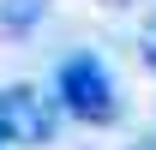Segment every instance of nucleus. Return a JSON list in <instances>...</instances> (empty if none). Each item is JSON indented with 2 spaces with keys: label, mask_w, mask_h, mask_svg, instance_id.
Masks as SVG:
<instances>
[{
  "label": "nucleus",
  "mask_w": 156,
  "mask_h": 150,
  "mask_svg": "<svg viewBox=\"0 0 156 150\" xmlns=\"http://www.w3.org/2000/svg\"><path fill=\"white\" fill-rule=\"evenodd\" d=\"M60 132V108L42 84H6L0 90V138L6 150H48Z\"/></svg>",
  "instance_id": "2"
},
{
  "label": "nucleus",
  "mask_w": 156,
  "mask_h": 150,
  "mask_svg": "<svg viewBox=\"0 0 156 150\" xmlns=\"http://www.w3.org/2000/svg\"><path fill=\"white\" fill-rule=\"evenodd\" d=\"M48 18V0H0V36H30Z\"/></svg>",
  "instance_id": "3"
},
{
  "label": "nucleus",
  "mask_w": 156,
  "mask_h": 150,
  "mask_svg": "<svg viewBox=\"0 0 156 150\" xmlns=\"http://www.w3.org/2000/svg\"><path fill=\"white\" fill-rule=\"evenodd\" d=\"M102 12H126V6H138V0H96Z\"/></svg>",
  "instance_id": "5"
},
{
  "label": "nucleus",
  "mask_w": 156,
  "mask_h": 150,
  "mask_svg": "<svg viewBox=\"0 0 156 150\" xmlns=\"http://www.w3.org/2000/svg\"><path fill=\"white\" fill-rule=\"evenodd\" d=\"M48 96H54L60 120H78V126H90V132L120 126V84H114V66L96 48H78V54L60 60Z\"/></svg>",
  "instance_id": "1"
},
{
  "label": "nucleus",
  "mask_w": 156,
  "mask_h": 150,
  "mask_svg": "<svg viewBox=\"0 0 156 150\" xmlns=\"http://www.w3.org/2000/svg\"><path fill=\"white\" fill-rule=\"evenodd\" d=\"M144 66L156 72V18H150V30H144Z\"/></svg>",
  "instance_id": "4"
},
{
  "label": "nucleus",
  "mask_w": 156,
  "mask_h": 150,
  "mask_svg": "<svg viewBox=\"0 0 156 150\" xmlns=\"http://www.w3.org/2000/svg\"><path fill=\"white\" fill-rule=\"evenodd\" d=\"M132 150H156V138H138V144H132Z\"/></svg>",
  "instance_id": "6"
}]
</instances>
